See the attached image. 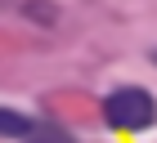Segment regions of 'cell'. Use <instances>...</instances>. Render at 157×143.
Wrapping results in <instances>:
<instances>
[{"mask_svg":"<svg viewBox=\"0 0 157 143\" xmlns=\"http://www.w3.org/2000/svg\"><path fill=\"white\" fill-rule=\"evenodd\" d=\"M103 121L112 130H148L157 121V103L139 85H121V90H112L103 98Z\"/></svg>","mask_w":157,"mask_h":143,"instance_id":"cell-1","label":"cell"},{"mask_svg":"<svg viewBox=\"0 0 157 143\" xmlns=\"http://www.w3.org/2000/svg\"><path fill=\"white\" fill-rule=\"evenodd\" d=\"M36 134V125H32V116H23V112H13V107H0V139H32Z\"/></svg>","mask_w":157,"mask_h":143,"instance_id":"cell-2","label":"cell"},{"mask_svg":"<svg viewBox=\"0 0 157 143\" xmlns=\"http://www.w3.org/2000/svg\"><path fill=\"white\" fill-rule=\"evenodd\" d=\"M27 143H76V139H72L67 130H36Z\"/></svg>","mask_w":157,"mask_h":143,"instance_id":"cell-3","label":"cell"},{"mask_svg":"<svg viewBox=\"0 0 157 143\" xmlns=\"http://www.w3.org/2000/svg\"><path fill=\"white\" fill-rule=\"evenodd\" d=\"M27 13H32V18H54V9H49V5H27Z\"/></svg>","mask_w":157,"mask_h":143,"instance_id":"cell-4","label":"cell"}]
</instances>
